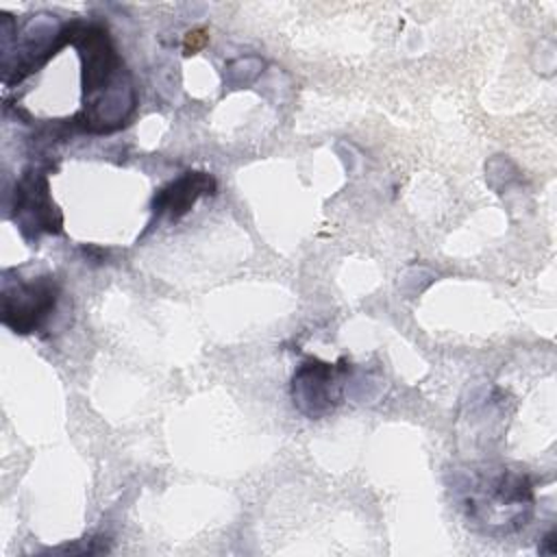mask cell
Segmentation results:
<instances>
[{
	"label": "cell",
	"mask_w": 557,
	"mask_h": 557,
	"mask_svg": "<svg viewBox=\"0 0 557 557\" xmlns=\"http://www.w3.org/2000/svg\"><path fill=\"white\" fill-rule=\"evenodd\" d=\"M213 189L215 181L207 172H185L154 196L152 211L157 218L165 215L170 222H176L196 205L200 196L213 194Z\"/></svg>",
	"instance_id": "obj_4"
},
{
	"label": "cell",
	"mask_w": 557,
	"mask_h": 557,
	"mask_svg": "<svg viewBox=\"0 0 557 557\" xmlns=\"http://www.w3.org/2000/svg\"><path fill=\"white\" fill-rule=\"evenodd\" d=\"M344 363H326L311 359L302 363L292 379L294 405L309 418H322L342 403Z\"/></svg>",
	"instance_id": "obj_3"
},
{
	"label": "cell",
	"mask_w": 557,
	"mask_h": 557,
	"mask_svg": "<svg viewBox=\"0 0 557 557\" xmlns=\"http://www.w3.org/2000/svg\"><path fill=\"white\" fill-rule=\"evenodd\" d=\"M461 505L485 533H494V529L509 533L529 520L533 485L524 474L505 468L476 472L466 483Z\"/></svg>",
	"instance_id": "obj_1"
},
{
	"label": "cell",
	"mask_w": 557,
	"mask_h": 557,
	"mask_svg": "<svg viewBox=\"0 0 557 557\" xmlns=\"http://www.w3.org/2000/svg\"><path fill=\"white\" fill-rule=\"evenodd\" d=\"M59 287L50 276L2 281V322L15 333H33L52 313Z\"/></svg>",
	"instance_id": "obj_2"
}]
</instances>
